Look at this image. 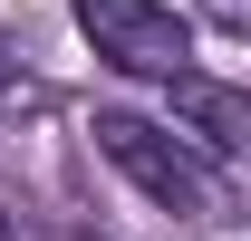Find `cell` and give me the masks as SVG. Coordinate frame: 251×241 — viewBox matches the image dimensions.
<instances>
[{
	"mask_svg": "<svg viewBox=\"0 0 251 241\" xmlns=\"http://www.w3.org/2000/svg\"><path fill=\"white\" fill-rule=\"evenodd\" d=\"M77 10V29H87V48L106 68H126V77H155V87H184L193 77V29L174 0H68Z\"/></svg>",
	"mask_w": 251,
	"mask_h": 241,
	"instance_id": "6da1fadb",
	"label": "cell"
},
{
	"mask_svg": "<svg viewBox=\"0 0 251 241\" xmlns=\"http://www.w3.org/2000/svg\"><path fill=\"white\" fill-rule=\"evenodd\" d=\"M87 135H97V154H106L135 193H155L164 212H184V222H203V212H213V174H203V164H193L164 125H145V116H126V106H106Z\"/></svg>",
	"mask_w": 251,
	"mask_h": 241,
	"instance_id": "7a4b0ae2",
	"label": "cell"
},
{
	"mask_svg": "<svg viewBox=\"0 0 251 241\" xmlns=\"http://www.w3.org/2000/svg\"><path fill=\"white\" fill-rule=\"evenodd\" d=\"M174 116L222 154H251V87H222V77H184L174 87Z\"/></svg>",
	"mask_w": 251,
	"mask_h": 241,
	"instance_id": "3957f363",
	"label": "cell"
},
{
	"mask_svg": "<svg viewBox=\"0 0 251 241\" xmlns=\"http://www.w3.org/2000/svg\"><path fill=\"white\" fill-rule=\"evenodd\" d=\"M10 96H29V87H20V68H10V58H0V106H10Z\"/></svg>",
	"mask_w": 251,
	"mask_h": 241,
	"instance_id": "277c9868",
	"label": "cell"
}]
</instances>
